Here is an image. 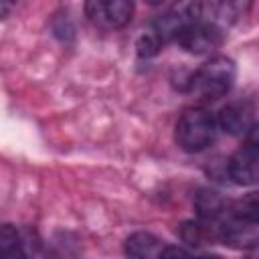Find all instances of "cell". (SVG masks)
I'll list each match as a JSON object with an SVG mask.
<instances>
[{"instance_id":"obj_1","label":"cell","mask_w":259,"mask_h":259,"mask_svg":"<svg viewBox=\"0 0 259 259\" xmlns=\"http://www.w3.org/2000/svg\"><path fill=\"white\" fill-rule=\"evenodd\" d=\"M235 75V63L225 55H214L190 75L186 91L200 101H217L231 91Z\"/></svg>"},{"instance_id":"obj_2","label":"cell","mask_w":259,"mask_h":259,"mask_svg":"<svg viewBox=\"0 0 259 259\" xmlns=\"http://www.w3.org/2000/svg\"><path fill=\"white\" fill-rule=\"evenodd\" d=\"M217 136V119L212 117L210 111L202 107H190L186 109L178 121H176V144L184 152H202L206 150Z\"/></svg>"},{"instance_id":"obj_3","label":"cell","mask_w":259,"mask_h":259,"mask_svg":"<svg viewBox=\"0 0 259 259\" xmlns=\"http://www.w3.org/2000/svg\"><path fill=\"white\" fill-rule=\"evenodd\" d=\"M229 178L235 184L251 186L259 182V123H255L245 136V144L235 150L227 164Z\"/></svg>"},{"instance_id":"obj_4","label":"cell","mask_w":259,"mask_h":259,"mask_svg":"<svg viewBox=\"0 0 259 259\" xmlns=\"http://www.w3.org/2000/svg\"><path fill=\"white\" fill-rule=\"evenodd\" d=\"M202 10V8H200ZM225 38V30L223 26L206 20V18H198L194 22H190L188 26H184L178 36H176V45L186 51V53H192V55H204V53H210L214 49L221 47Z\"/></svg>"},{"instance_id":"obj_5","label":"cell","mask_w":259,"mask_h":259,"mask_svg":"<svg viewBox=\"0 0 259 259\" xmlns=\"http://www.w3.org/2000/svg\"><path fill=\"white\" fill-rule=\"evenodd\" d=\"M85 14L99 28H121L132 20L134 4L127 0H91L85 2Z\"/></svg>"},{"instance_id":"obj_6","label":"cell","mask_w":259,"mask_h":259,"mask_svg":"<svg viewBox=\"0 0 259 259\" xmlns=\"http://www.w3.org/2000/svg\"><path fill=\"white\" fill-rule=\"evenodd\" d=\"M219 125L231 136H247L249 130L255 125L253 107L247 101H235L221 109Z\"/></svg>"},{"instance_id":"obj_7","label":"cell","mask_w":259,"mask_h":259,"mask_svg":"<svg viewBox=\"0 0 259 259\" xmlns=\"http://www.w3.org/2000/svg\"><path fill=\"white\" fill-rule=\"evenodd\" d=\"M194 208H196L198 221L214 227H219L225 221V214L229 212V204L214 190H200L194 198Z\"/></svg>"},{"instance_id":"obj_8","label":"cell","mask_w":259,"mask_h":259,"mask_svg":"<svg viewBox=\"0 0 259 259\" xmlns=\"http://www.w3.org/2000/svg\"><path fill=\"white\" fill-rule=\"evenodd\" d=\"M162 243L152 233H134L125 239L123 251L127 259H160L162 255Z\"/></svg>"},{"instance_id":"obj_9","label":"cell","mask_w":259,"mask_h":259,"mask_svg":"<svg viewBox=\"0 0 259 259\" xmlns=\"http://www.w3.org/2000/svg\"><path fill=\"white\" fill-rule=\"evenodd\" d=\"M229 219L243 225H259V192H249L229 204Z\"/></svg>"},{"instance_id":"obj_10","label":"cell","mask_w":259,"mask_h":259,"mask_svg":"<svg viewBox=\"0 0 259 259\" xmlns=\"http://www.w3.org/2000/svg\"><path fill=\"white\" fill-rule=\"evenodd\" d=\"M0 259H26L24 247L12 225H2L0 229Z\"/></svg>"},{"instance_id":"obj_11","label":"cell","mask_w":259,"mask_h":259,"mask_svg":"<svg viewBox=\"0 0 259 259\" xmlns=\"http://www.w3.org/2000/svg\"><path fill=\"white\" fill-rule=\"evenodd\" d=\"M162 38H158L152 30L150 32H146V34H142L140 38H138V42H136V49H138V55L140 57H154V55H158L160 53V49H162Z\"/></svg>"},{"instance_id":"obj_12","label":"cell","mask_w":259,"mask_h":259,"mask_svg":"<svg viewBox=\"0 0 259 259\" xmlns=\"http://www.w3.org/2000/svg\"><path fill=\"white\" fill-rule=\"evenodd\" d=\"M160 259H194L188 251H184L182 247H176V245H168L162 249V255Z\"/></svg>"},{"instance_id":"obj_13","label":"cell","mask_w":259,"mask_h":259,"mask_svg":"<svg viewBox=\"0 0 259 259\" xmlns=\"http://www.w3.org/2000/svg\"><path fill=\"white\" fill-rule=\"evenodd\" d=\"M194 259H221L219 255H200V257H194Z\"/></svg>"}]
</instances>
